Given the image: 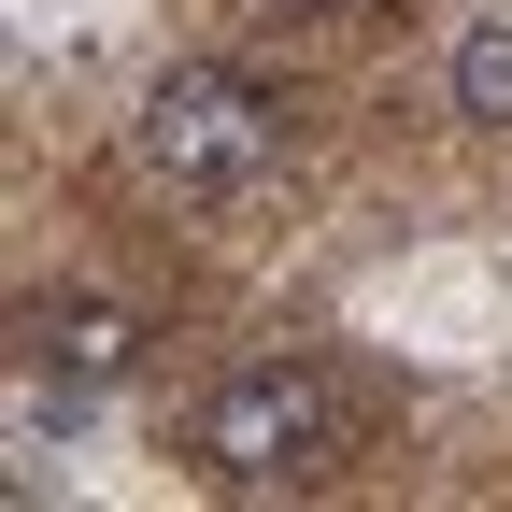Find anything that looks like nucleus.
I'll use <instances>...</instances> for the list:
<instances>
[{
  "label": "nucleus",
  "instance_id": "nucleus-3",
  "mask_svg": "<svg viewBox=\"0 0 512 512\" xmlns=\"http://www.w3.org/2000/svg\"><path fill=\"white\" fill-rule=\"evenodd\" d=\"M143 356H157V328L128 299H29L15 313V370H43V384H72V399H100V384H143Z\"/></svg>",
  "mask_w": 512,
  "mask_h": 512
},
{
  "label": "nucleus",
  "instance_id": "nucleus-4",
  "mask_svg": "<svg viewBox=\"0 0 512 512\" xmlns=\"http://www.w3.org/2000/svg\"><path fill=\"white\" fill-rule=\"evenodd\" d=\"M441 86H456V114H470V128H512V15L456 29V72H441Z\"/></svg>",
  "mask_w": 512,
  "mask_h": 512
},
{
  "label": "nucleus",
  "instance_id": "nucleus-1",
  "mask_svg": "<svg viewBox=\"0 0 512 512\" xmlns=\"http://www.w3.org/2000/svg\"><path fill=\"white\" fill-rule=\"evenodd\" d=\"M271 157H285V100L242 57H171L143 86V114H128V171L171 185V200H242Z\"/></svg>",
  "mask_w": 512,
  "mask_h": 512
},
{
  "label": "nucleus",
  "instance_id": "nucleus-5",
  "mask_svg": "<svg viewBox=\"0 0 512 512\" xmlns=\"http://www.w3.org/2000/svg\"><path fill=\"white\" fill-rule=\"evenodd\" d=\"M256 15H342V0H256Z\"/></svg>",
  "mask_w": 512,
  "mask_h": 512
},
{
  "label": "nucleus",
  "instance_id": "nucleus-2",
  "mask_svg": "<svg viewBox=\"0 0 512 512\" xmlns=\"http://www.w3.org/2000/svg\"><path fill=\"white\" fill-rule=\"evenodd\" d=\"M342 456V384L313 370V356H256L228 370L200 413H185V470L228 484V498H271V484H313Z\"/></svg>",
  "mask_w": 512,
  "mask_h": 512
}]
</instances>
